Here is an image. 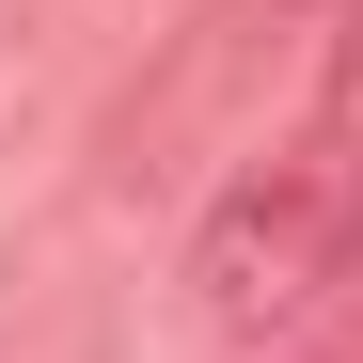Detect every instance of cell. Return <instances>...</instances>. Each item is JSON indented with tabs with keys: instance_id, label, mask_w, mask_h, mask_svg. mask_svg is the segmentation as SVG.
Masks as SVG:
<instances>
[{
	"instance_id": "cell-1",
	"label": "cell",
	"mask_w": 363,
	"mask_h": 363,
	"mask_svg": "<svg viewBox=\"0 0 363 363\" xmlns=\"http://www.w3.org/2000/svg\"><path fill=\"white\" fill-rule=\"evenodd\" d=\"M347 284V158H253L190 221V316L237 347H284Z\"/></svg>"
},
{
	"instance_id": "cell-2",
	"label": "cell",
	"mask_w": 363,
	"mask_h": 363,
	"mask_svg": "<svg viewBox=\"0 0 363 363\" xmlns=\"http://www.w3.org/2000/svg\"><path fill=\"white\" fill-rule=\"evenodd\" d=\"M332 127L363 143V0H347V32H332Z\"/></svg>"
},
{
	"instance_id": "cell-3",
	"label": "cell",
	"mask_w": 363,
	"mask_h": 363,
	"mask_svg": "<svg viewBox=\"0 0 363 363\" xmlns=\"http://www.w3.org/2000/svg\"><path fill=\"white\" fill-rule=\"evenodd\" d=\"M347 269H363V158H347Z\"/></svg>"
},
{
	"instance_id": "cell-4",
	"label": "cell",
	"mask_w": 363,
	"mask_h": 363,
	"mask_svg": "<svg viewBox=\"0 0 363 363\" xmlns=\"http://www.w3.org/2000/svg\"><path fill=\"white\" fill-rule=\"evenodd\" d=\"M284 363H363V347H284Z\"/></svg>"
}]
</instances>
